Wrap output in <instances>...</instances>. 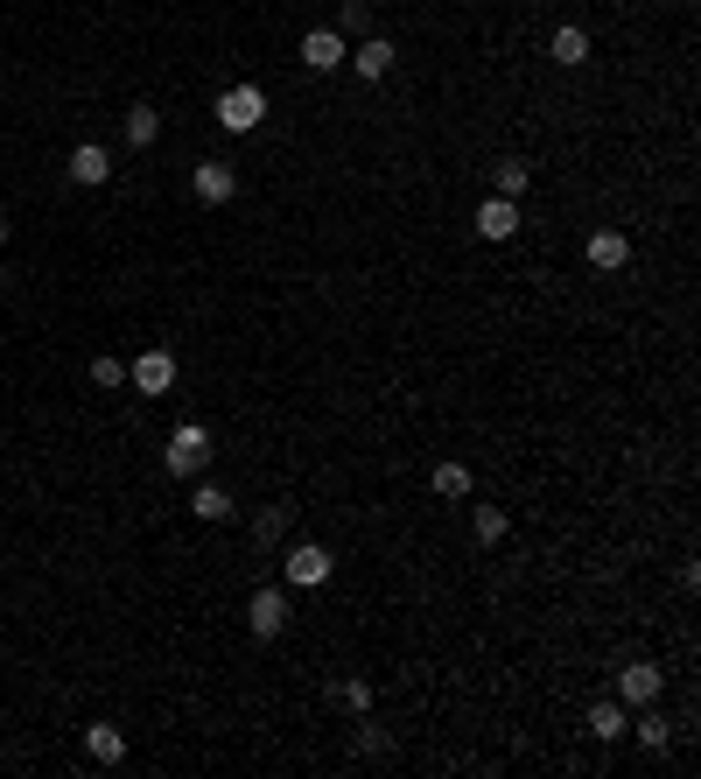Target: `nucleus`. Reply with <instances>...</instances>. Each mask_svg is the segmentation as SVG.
Segmentation results:
<instances>
[{
  "label": "nucleus",
  "instance_id": "1",
  "mask_svg": "<svg viewBox=\"0 0 701 779\" xmlns=\"http://www.w3.org/2000/svg\"><path fill=\"white\" fill-rule=\"evenodd\" d=\"M211 113H218L225 134H253V127L266 120V92L260 85H231V92H218V106H211Z\"/></svg>",
  "mask_w": 701,
  "mask_h": 779
},
{
  "label": "nucleus",
  "instance_id": "2",
  "mask_svg": "<svg viewBox=\"0 0 701 779\" xmlns=\"http://www.w3.org/2000/svg\"><path fill=\"white\" fill-rule=\"evenodd\" d=\"M162 463H169L176 477H197L211 463V428L204 422H176V436H169V450H162Z\"/></svg>",
  "mask_w": 701,
  "mask_h": 779
},
{
  "label": "nucleus",
  "instance_id": "3",
  "mask_svg": "<svg viewBox=\"0 0 701 779\" xmlns=\"http://www.w3.org/2000/svg\"><path fill=\"white\" fill-rule=\"evenodd\" d=\"M330 569H337V555H330L323 541H302V548H288V583H295V590H323Z\"/></svg>",
  "mask_w": 701,
  "mask_h": 779
},
{
  "label": "nucleus",
  "instance_id": "4",
  "mask_svg": "<svg viewBox=\"0 0 701 779\" xmlns=\"http://www.w3.org/2000/svg\"><path fill=\"white\" fill-rule=\"evenodd\" d=\"M246 633H253V639H281V633H288V597H281V590H253V597H246Z\"/></svg>",
  "mask_w": 701,
  "mask_h": 779
},
{
  "label": "nucleus",
  "instance_id": "5",
  "mask_svg": "<svg viewBox=\"0 0 701 779\" xmlns=\"http://www.w3.org/2000/svg\"><path fill=\"white\" fill-rule=\"evenodd\" d=\"M127 379H133L141 393H169V387H176V352H162V344H155V352H141V358L127 366Z\"/></svg>",
  "mask_w": 701,
  "mask_h": 779
},
{
  "label": "nucleus",
  "instance_id": "6",
  "mask_svg": "<svg viewBox=\"0 0 701 779\" xmlns=\"http://www.w3.org/2000/svg\"><path fill=\"white\" fill-rule=\"evenodd\" d=\"M344 57H350V43L337 36V28H309V36H302V63H309V71H344Z\"/></svg>",
  "mask_w": 701,
  "mask_h": 779
},
{
  "label": "nucleus",
  "instance_id": "7",
  "mask_svg": "<svg viewBox=\"0 0 701 779\" xmlns=\"http://www.w3.org/2000/svg\"><path fill=\"white\" fill-rule=\"evenodd\" d=\"M190 190L204 197V204H231V197H239V169H231V162H197Z\"/></svg>",
  "mask_w": 701,
  "mask_h": 779
},
{
  "label": "nucleus",
  "instance_id": "8",
  "mask_svg": "<svg viewBox=\"0 0 701 779\" xmlns=\"http://www.w3.org/2000/svg\"><path fill=\"white\" fill-rule=\"evenodd\" d=\"M477 232L491 246H506L512 232H520V204H512V197H484V204H477Z\"/></svg>",
  "mask_w": 701,
  "mask_h": 779
},
{
  "label": "nucleus",
  "instance_id": "9",
  "mask_svg": "<svg viewBox=\"0 0 701 779\" xmlns=\"http://www.w3.org/2000/svg\"><path fill=\"white\" fill-rule=\"evenodd\" d=\"M582 260H590V268L596 274H617V268H625V260H631V239H625V232H590V246H582Z\"/></svg>",
  "mask_w": 701,
  "mask_h": 779
},
{
  "label": "nucleus",
  "instance_id": "10",
  "mask_svg": "<svg viewBox=\"0 0 701 779\" xmlns=\"http://www.w3.org/2000/svg\"><path fill=\"white\" fill-rule=\"evenodd\" d=\"M660 688H666V674L653 668V660H631V668L625 674H617V695H625V703H660Z\"/></svg>",
  "mask_w": 701,
  "mask_h": 779
},
{
  "label": "nucleus",
  "instance_id": "11",
  "mask_svg": "<svg viewBox=\"0 0 701 779\" xmlns=\"http://www.w3.org/2000/svg\"><path fill=\"white\" fill-rule=\"evenodd\" d=\"M344 63H350V71H358V78H372V85H379V78L393 71V43H387V36H365V43L350 49Z\"/></svg>",
  "mask_w": 701,
  "mask_h": 779
},
{
  "label": "nucleus",
  "instance_id": "12",
  "mask_svg": "<svg viewBox=\"0 0 701 779\" xmlns=\"http://www.w3.org/2000/svg\"><path fill=\"white\" fill-rule=\"evenodd\" d=\"M112 176V155L98 141H85V147H71V184H85V190H98Z\"/></svg>",
  "mask_w": 701,
  "mask_h": 779
},
{
  "label": "nucleus",
  "instance_id": "13",
  "mask_svg": "<svg viewBox=\"0 0 701 779\" xmlns=\"http://www.w3.org/2000/svg\"><path fill=\"white\" fill-rule=\"evenodd\" d=\"M85 758H92V766H120V758H127V731H120V723H92V731H85Z\"/></svg>",
  "mask_w": 701,
  "mask_h": 779
},
{
  "label": "nucleus",
  "instance_id": "14",
  "mask_svg": "<svg viewBox=\"0 0 701 779\" xmlns=\"http://www.w3.org/2000/svg\"><path fill=\"white\" fill-rule=\"evenodd\" d=\"M547 57L561 63V71H575V63H590V28H555V36H547Z\"/></svg>",
  "mask_w": 701,
  "mask_h": 779
},
{
  "label": "nucleus",
  "instance_id": "15",
  "mask_svg": "<svg viewBox=\"0 0 701 779\" xmlns=\"http://www.w3.org/2000/svg\"><path fill=\"white\" fill-rule=\"evenodd\" d=\"M190 512H197V520H211V527H218V520H231V492H225V485H211V477H204V485L190 492Z\"/></svg>",
  "mask_w": 701,
  "mask_h": 779
},
{
  "label": "nucleus",
  "instance_id": "16",
  "mask_svg": "<svg viewBox=\"0 0 701 779\" xmlns=\"http://www.w3.org/2000/svg\"><path fill=\"white\" fill-rule=\"evenodd\" d=\"M288 520H295V506H266V512H253V541H260V548H281Z\"/></svg>",
  "mask_w": 701,
  "mask_h": 779
},
{
  "label": "nucleus",
  "instance_id": "17",
  "mask_svg": "<svg viewBox=\"0 0 701 779\" xmlns=\"http://www.w3.org/2000/svg\"><path fill=\"white\" fill-rule=\"evenodd\" d=\"M526 184H533V169H526V162H498V169H491V197H512V204H520Z\"/></svg>",
  "mask_w": 701,
  "mask_h": 779
},
{
  "label": "nucleus",
  "instance_id": "18",
  "mask_svg": "<svg viewBox=\"0 0 701 779\" xmlns=\"http://www.w3.org/2000/svg\"><path fill=\"white\" fill-rule=\"evenodd\" d=\"M625 737H639V744H645V752H666V737H674V723H666V717H660V709H653V703H645V717H639V723H631V731H625Z\"/></svg>",
  "mask_w": 701,
  "mask_h": 779
},
{
  "label": "nucleus",
  "instance_id": "19",
  "mask_svg": "<svg viewBox=\"0 0 701 779\" xmlns=\"http://www.w3.org/2000/svg\"><path fill=\"white\" fill-rule=\"evenodd\" d=\"M155 134H162V113L155 106H133L127 113V147H155Z\"/></svg>",
  "mask_w": 701,
  "mask_h": 779
},
{
  "label": "nucleus",
  "instance_id": "20",
  "mask_svg": "<svg viewBox=\"0 0 701 779\" xmlns=\"http://www.w3.org/2000/svg\"><path fill=\"white\" fill-rule=\"evenodd\" d=\"M631 731V723H625V709H617V703H596L590 709V737H604V744H617V737H625Z\"/></svg>",
  "mask_w": 701,
  "mask_h": 779
},
{
  "label": "nucleus",
  "instance_id": "21",
  "mask_svg": "<svg viewBox=\"0 0 701 779\" xmlns=\"http://www.w3.org/2000/svg\"><path fill=\"white\" fill-rule=\"evenodd\" d=\"M506 527H512V520H506L498 506H477V512H471V534L484 541V548H498V541H506Z\"/></svg>",
  "mask_w": 701,
  "mask_h": 779
},
{
  "label": "nucleus",
  "instance_id": "22",
  "mask_svg": "<svg viewBox=\"0 0 701 779\" xmlns=\"http://www.w3.org/2000/svg\"><path fill=\"white\" fill-rule=\"evenodd\" d=\"M436 492L442 499H471V471L463 463H436Z\"/></svg>",
  "mask_w": 701,
  "mask_h": 779
},
{
  "label": "nucleus",
  "instance_id": "23",
  "mask_svg": "<svg viewBox=\"0 0 701 779\" xmlns=\"http://www.w3.org/2000/svg\"><path fill=\"white\" fill-rule=\"evenodd\" d=\"M337 703H344V709H358V717H372L379 695H372V682H358V674H350V682H337Z\"/></svg>",
  "mask_w": 701,
  "mask_h": 779
},
{
  "label": "nucleus",
  "instance_id": "24",
  "mask_svg": "<svg viewBox=\"0 0 701 779\" xmlns=\"http://www.w3.org/2000/svg\"><path fill=\"white\" fill-rule=\"evenodd\" d=\"M372 28V8L365 0H344V22H337V36H365Z\"/></svg>",
  "mask_w": 701,
  "mask_h": 779
},
{
  "label": "nucleus",
  "instance_id": "25",
  "mask_svg": "<svg viewBox=\"0 0 701 779\" xmlns=\"http://www.w3.org/2000/svg\"><path fill=\"white\" fill-rule=\"evenodd\" d=\"M92 387H127V366L120 358H92Z\"/></svg>",
  "mask_w": 701,
  "mask_h": 779
},
{
  "label": "nucleus",
  "instance_id": "26",
  "mask_svg": "<svg viewBox=\"0 0 701 779\" xmlns=\"http://www.w3.org/2000/svg\"><path fill=\"white\" fill-rule=\"evenodd\" d=\"M0 246H8V219H0Z\"/></svg>",
  "mask_w": 701,
  "mask_h": 779
}]
</instances>
